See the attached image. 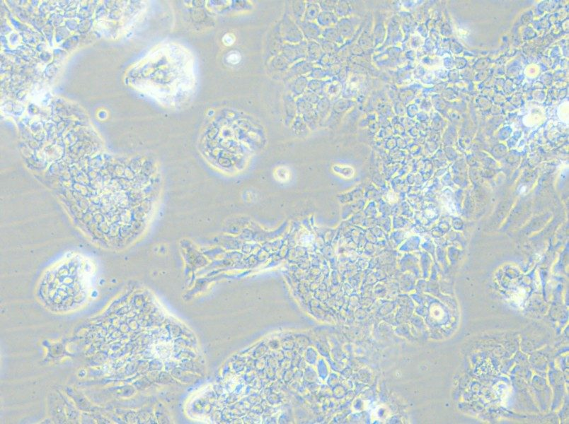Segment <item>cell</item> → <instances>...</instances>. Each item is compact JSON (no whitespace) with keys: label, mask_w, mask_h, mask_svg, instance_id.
Masks as SVG:
<instances>
[{"label":"cell","mask_w":569,"mask_h":424,"mask_svg":"<svg viewBox=\"0 0 569 424\" xmlns=\"http://www.w3.org/2000/svg\"><path fill=\"white\" fill-rule=\"evenodd\" d=\"M91 267L80 257H73L59 265L45 276L42 293L47 294L49 303L58 310H69L79 304L86 297L89 283Z\"/></svg>","instance_id":"cell-2"},{"label":"cell","mask_w":569,"mask_h":424,"mask_svg":"<svg viewBox=\"0 0 569 424\" xmlns=\"http://www.w3.org/2000/svg\"><path fill=\"white\" fill-rule=\"evenodd\" d=\"M59 173L64 174L59 194L80 228L103 245H125L137 228L135 172L116 168Z\"/></svg>","instance_id":"cell-1"},{"label":"cell","mask_w":569,"mask_h":424,"mask_svg":"<svg viewBox=\"0 0 569 424\" xmlns=\"http://www.w3.org/2000/svg\"><path fill=\"white\" fill-rule=\"evenodd\" d=\"M227 61L232 64H236L239 62L241 56L237 52H231L227 55Z\"/></svg>","instance_id":"cell-3"},{"label":"cell","mask_w":569,"mask_h":424,"mask_svg":"<svg viewBox=\"0 0 569 424\" xmlns=\"http://www.w3.org/2000/svg\"><path fill=\"white\" fill-rule=\"evenodd\" d=\"M222 42L225 45L227 46L232 45L234 42V35L230 33L224 35L222 38Z\"/></svg>","instance_id":"cell-4"}]
</instances>
